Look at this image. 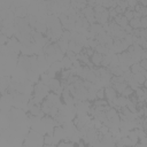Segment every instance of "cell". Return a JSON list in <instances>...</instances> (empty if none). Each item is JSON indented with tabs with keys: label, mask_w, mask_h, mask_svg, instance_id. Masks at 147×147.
Here are the masks:
<instances>
[{
	"label": "cell",
	"mask_w": 147,
	"mask_h": 147,
	"mask_svg": "<svg viewBox=\"0 0 147 147\" xmlns=\"http://www.w3.org/2000/svg\"><path fill=\"white\" fill-rule=\"evenodd\" d=\"M114 21H115V23H116L117 25H119V26L122 28V30H124V29L129 25V21L125 18V16H124L123 14L117 15L116 18H114Z\"/></svg>",
	"instance_id": "5b68a950"
},
{
	"label": "cell",
	"mask_w": 147,
	"mask_h": 147,
	"mask_svg": "<svg viewBox=\"0 0 147 147\" xmlns=\"http://www.w3.org/2000/svg\"><path fill=\"white\" fill-rule=\"evenodd\" d=\"M129 85H127V83L126 82H123V83H117V84H115V85H113V87L115 88V91L117 92V93H119V94H122L123 93V91Z\"/></svg>",
	"instance_id": "7c38bea8"
},
{
	"label": "cell",
	"mask_w": 147,
	"mask_h": 147,
	"mask_svg": "<svg viewBox=\"0 0 147 147\" xmlns=\"http://www.w3.org/2000/svg\"><path fill=\"white\" fill-rule=\"evenodd\" d=\"M134 92H136V95H137V98H138L139 100H145L146 94H147V90H145V88H142V87H139V88H137Z\"/></svg>",
	"instance_id": "4fadbf2b"
},
{
	"label": "cell",
	"mask_w": 147,
	"mask_h": 147,
	"mask_svg": "<svg viewBox=\"0 0 147 147\" xmlns=\"http://www.w3.org/2000/svg\"><path fill=\"white\" fill-rule=\"evenodd\" d=\"M144 117H145V118H147V107H145V108H144Z\"/></svg>",
	"instance_id": "484cf974"
},
{
	"label": "cell",
	"mask_w": 147,
	"mask_h": 147,
	"mask_svg": "<svg viewBox=\"0 0 147 147\" xmlns=\"http://www.w3.org/2000/svg\"><path fill=\"white\" fill-rule=\"evenodd\" d=\"M140 23H141V29H147V17H141Z\"/></svg>",
	"instance_id": "603a6c76"
},
{
	"label": "cell",
	"mask_w": 147,
	"mask_h": 147,
	"mask_svg": "<svg viewBox=\"0 0 147 147\" xmlns=\"http://www.w3.org/2000/svg\"><path fill=\"white\" fill-rule=\"evenodd\" d=\"M127 85H129V87H131L133 91H136L137 88H139L140 87V85H139V83L137 82V80H134L133 78L131 79V80H129L127 82Z\"/></svg>",
	"instance_id": "ac0fdd59"
},
{
	"label": "cell",
	"mask_w": 147,
	"mask_h": 147,
	"mask_svg": "<svg viewBox=\"0 0 147 147\" xmlns=\"http://www.w3.org/2000/svg\"><path fill=\"white\" fill-rule=\"evenodd\" d=\"M62 65H63V69H67V70H70L71 68H72V61L69 59V57H67V56H64L63 59H62Z\"/></svg>",
	"instance_id": "2e32d148"
},
{
	"label": "cell",
	"mask_w": 147,
	"mask_h": 147,
	"mask_svg": "<svg viewBox=\"0 0 147 147\" xmlns=\"http://www.w3.org/2000/svg\"><path fill=\"white\" fill-rule=\"evenodd\" d=\"M44 137L41 133H38L33 130H31L26 136L24 140V147H44Z\"/></svg>",
	"instance_id": "6da1fadb"
},
{
	"label": "cell",
	"mask_w": 147,
	"mask_h": 147,
	"mask_svg": "<svg viewBox=\"0 0 147 147\" xmlns=\"http://www.w3.org/2000/svg\"><path fill=\"white\" fill-rule=\"evenodd\" d=\"M83 48H84V47H83L80 44H78V42H76V41H74V40L69 41L68 51H70V52H74V53H76V54H79V53H82Z\"/></svg>",
	"instance_id": "52a82bcc"
},
{
	"label": "cell",
	"mask_w": 147,
	"mask_h": 147,
	"mask_svg": "<svg viewBox=\"0 0 147 147\" xmlns=\"http://www.w3.org/2000/svg\"><path fill=\"white\" fill-rule=\"evenodd\" d=\"M132 94H133V90H132L131 87H129V86H127V87L123 91V93H122L121 95H123V96H125V98H130Z\"/></svg>",
	"instance_id": "d6986e66"
},
{
	"label": "cell",
	"mask_w": 147,
	"mask_h": 147,
	"mask_svg": "<svg viewBox=\"0 0 147 147\" xmlns=\"http://www.w3.org/2000/svg\"><path fill=\"white\" fill-rule=\"evenodd\" d=\"M142 127H144L145 131H147V118H144V121H142Z\"/></svg>",
	"instance_id": "cb8c5ba5"
},
{
	"label": "cell",
	"mask_w": 147,
	"mask_h": 147,
	"mask_svg": "<svg viewBox=\"0 0 147 147\" xmlns=\"http://www.w3.org/2000/svg\"><path fill=\"white\" fill-rule=\"evenodd\" d=\"M133 79L137 80L139 83V85H144V83L146 80V77L142 74H136V75H133Z\"/></svg>",
	"instance_id": "e0dca14e"
},
{
	"label": "cell",
	"mask_w": 147,
	"mask_h": 147,
	"mask_svg": "<svg viewBox=\"0 0 147 147\" xmlns=\"http://www.w3.org/2000/svg\"><path fill=\"white\" fill-rule=\"evenodd\" d=\"M142 60H147V51L146 49H144V52H142Z\"/></svg>",
	"instance_id": "d4e9b609"
},
{
	"label": "cell",
	"mask_w": 147,
	"mask_h": 147,
	"mask_svg": "<svg viewBox=\"0 0 147 147\" xmlns=\"http://www.w3.org/2000/svg\"><path fill=\"white\" fill-rule=\"evenodd\" d=\"M127 102H129V98H125V96H123V95H119V96H117V99L115 100V102H114V105H115V107H119V108H124V107H126L127 106Z\"/></svg>",
	"instance_id": "9c48e42d"
},
{
	"label": "cell",
	"mask_w": 147,
	"mask_h": 147,
	"mask_svg": "<svg viewBox=\"0 0 147 147\" xmlns=\"http://www.w3.org/2000/svg\"><path fill=\"white\" fill-rule=\"evenodd\" d=\"M57 46H59V48L62 51V53H67L68 52V47H69V41H67V40H64V39H60V40H57Z\"/></svg>",
	"instance_id": "8fae6325"
},
{
	"label": "cell",
	"mask_w": 147,
	"mask_h": 147,
	"mask_svg": "<svg viewBox=\"0 0 147 147\" xmlns=\"http://www.w3.org/2000/svg\"><path fill=\"white\" fill-rule=\"evenodd\" d=\"M53 136H54V138H55L59 142H61L62 140L69 141V140H68V137H67V133H65V131H64L63 126H61V125L55 126L54 132H53Z\"/></svg>",
	"instance_id": "277c9868"
},
{
	"label": "cell",
	"mask_w": 147,
	"mask_h": 147,
	"mask_svg": "<svg viewBox=\"0 0 147 147\" xmlns=\"http://www.w3.org/2000/svg\"><path fill=\"white\" fill-rule=\"evenodd\" d=\"M130 70H131V72H132L133 75H136V74H141V72L144 71V68L140 65V63H134V64L131 65Z\"/></svg>",
	"instance_id": "9a60e30c"
},
{
	"label": "cell",
	"mask_w": 147,
	"mask_h": 147,
	"mask_svg": "<svg viewBox=\"0 0 147 147\" xmlns=\"http://www.w3.org/2000/svg\"><path fill=\"white\" fill-rule=\"evenodd\" d=\"M56 147H74V144L70 141H61Z\"/></svg>",
	"instance_id": "7402d4cb"
},
{
	"label": "cell",
	"mask_w": 147,
	"mask_h": 147,
	"mask_svg": "<svg viewBox=\"0 0 147 147\" xmlns=\"http://www.w3.org/2000/svg\"><path fill=\"white\" fill-rule=\"evenodd\" d=\"M44 147H55L54 145H44Z\"/></svg>",
	"instance_id": "4316f807"
},
{
	"label": "cell",
	"mask_w": 147,
	"mask_h": 147,
	"mask_svg": "<svg viewBox=\"0 0 147 147\" xmlns=\"http://www.w3.org/2000/svg\"><path fill=\"white\" fill-rule=\"evenodd\" d=\"M44 142H45V145H59L60 142L54 138V136L53 134H46V136H44Z\"/></svg>",
	"instance_id": "30bf717a"
},
{
	"label": "cell",
	"mask_w": 147,
	"mask_h": 147,
	"mask_svg": "<svg viewBox=\"0 0 147 147\" xmlns=\"http://www.w3.org/2000/svg\"><path fill=\"white\" fill-rule=\"evenodd\" d=\"M146 134H147V131H146Z\"/></svg>",
	"instance_id": "f1b7e54d"
},
{
	"label": "cell",
	"mask_w": 147,
	"mask_h": 147,
	"mask_svg": "<svg viewBox=\"0 0 147 147\" xmlns=\"http://www.w3.org/2000/svg\"><path fill=\"white\" fill-rule=\"evenodd\" d=\"M48 87H49V90H51L53 93H55V94H57V95H62V92H63V86L61 85V82H60L59 79L53 78V79L49 82Z\"/></svg>",
	"instance_id": "3957f363"
},
{
	"label": "cell",
	"mask_w": 147,
	"mask_h": 147,
	"mask_svg": "<svg viewBox=\"0 0 147 147\" xmlns=\"http://www.w3.org/2000/svg\"><path fill=\"white\" fill-rule=\"evenodd\" d=\"M90 32L93 33V34L96 37V36L103 33L105 30H103V26H102L101 24H99V23H94V24H91V25H90Z\"/></svg>",
	"instance_id": "8992f818"
},
{
	"label": "cell",
	"mask_w": 147,
	"mask_h": 147,
	"mask_svg": "<svg viewBox=\"0 0 147 147\" xmlns=\"http://www.w3.org/2000/svg\"><path fill=\"white\" fill-rule=\"evenodd\" d=\"M105 98H106V95H105V88L98 90V92H96V99H99V100H105Z\"/></svg>",
	"instance_id": "44dd1931"
},
{
	"label": "cell",
	"mask_w": 147,
	"mask_h": 147,
	"mask_svg": "<svg viewBox=\"0 0 147 147\" xmlns=\"http://www.w3.org/2000/svg\"><path fill=\"white\" fill-rule=\"evenodd\" d=\"M65 54H67L65 56H67V57H69V59H70V60L72 61V63H74L75 61H77V54H76V53H74V52H70V51H68V52H67Z\"/></svg>",
	"instance_id": "ffe728a7"
},
{
	"label": "cell",
	"mask_w": 147,
	"mask_h": 147,
	"mask_svg": "<svg viewBox=\"0 0 147 147\" xmlns=\"http://www.w3.org/2000/svg\"><path fill=\"white\" fill-rule=\"evenodd\" d=\"M105 95H106V99H107V101H108L109 107H115L114 102H115V100L117 99V92L115 91V88H114L113 86L106 87V88H105Z\"/></svg>",
	"instance_id": "7a4b0ae2"
},
{
	"label": "cell",
	"mask_w": 147,
	"mask_h": 147,
	"mask_svg": "<svg viewBox=\"0 0 147 147\" xmlns=\"http://www.w3.org/2000/svg\"><path fill=\"white\" fill-rule=\"evenodd\" d=\"M144 86L147 88V78H146V80H145V83H144Z\"/></svg>",
	"instance_id": "83f0119b"
},
{
	"label": "cell",
	"mask_w": 147,
	"mask_h": 147,
	"mask_svg": "<svg viewBox=\"0 0 147 147\" xmlns=\"http://www.w3.org/2000/svg\"><path fill=\"white\" fill-rule=\"evenodd\" d=\"M102 60H103V55L100 54V53H98V52H94V54L91 56V62H92V64L95 65V67L101 65Z\"/></svg>",
	"instance_id": "ba28073f"
},
{
	"label": "cell",
	"mask_w": 147,
	"mask_h": 147,
	"mask_svg": "<svg viewBox=\"0 0 147 147\" xmlns=\"http://www.w3.org/2000/svg\"><path fill=\"white\" fill-rule=\"evenodd\" d=\"M129 25L133 29V30H138L141 29V23H140V18H133L129 22Z\"/></svg>",
	"instance_id": "5bb4252c"
}]
</instances>
